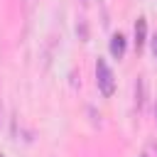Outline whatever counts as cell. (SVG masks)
<instances>
[{
    "instance_id": "cell-1",
    "label": "cell",
    "mask_w": 157,
    "mask_h": 157,
    "mask_svg": "<svg viewBox=\"0 0 157 157\" xmlns=\"http://www.w3.org/2000/svg\"><path fill=\"white\" fill-rule=\"evenodd\" d=\"M96 83H98V91H101L105 98L113 96V91H115V76H113L110 66H108L103 59L96 61Z\"/></svg>"
},
{
    "instance_id": "cell-2",
    "label": "cell",
    "mask_w": 157,
    "mask_h": 157,
    "mask_svg": "<svg viewBox=\"0 0 157 157\" xmlns=\"http://www.w3.org/2000/svg\"><path fill=\"white\" fill-rule=\"evenodd\" d=\"M145 37H147V20L145 17H137V22H135V47H137V52L142 49Z\"/></svg>"
},
{
    "instance_id": "cell-3",
    "label": "cell",
    "mask_w": 157,
    "mask_h": 157,
    "mask_svg": "<svg viewBox=\"0 0 157 157\" xmlns=\"http://www.w3.org/2000/svg\"><path fill=\"white\" fill-rule=\"evenodd\" d=\"M110 54H113L115 59H123V54H125V37H123L120 32L110 37Z\"/></svg>"
},
{
    "instance_id": "cell-4",
    "label": "cell",
    "mask_w": 157,
    "mask_h": 157,
    "mask_svg": "<svg viewBox=\"0 0 157 157\" xmlns=\"http://www.w3.org/2000/svg\"><path fill=\"white\" fill-rule=\"evenodd\" d=\"M152 54H155V59H157V34H155V39H152Z\"/></svg>"
},
{
    "instance_id": "cell-5",
    "label": "cell",
    "mask_w": 157,
    "mask_h": 157,
    "mask_svg": "<svg viewBox=\"0 0 157 157\" xmlns=\"http://www.w3.org/2000/svg\"><path fill=\"white\" fill-rule=\"evenodd\" d=\"M140 157H147V155H140Z\"/></svg>"
},
{
    "instance_id": "cell-6",
    "label": "cell",
    "mask_w": 157,
    "mask_h": 157,
    "mask_svg": "<svg viewBox=\"0 0 157 157\" xmlns=\"http://www.w3.org/2000/svg\"><path fill=\"white\" fill-rule=\"evenodd\" d=\"M155 115H157V110H155Z\"/></svg>"
},
{
    "instance_id": "cell-7",
    "label": "cell",
    "mask_w": 157,
    "mask_h": 157,
    "mask_svg": "<svg viewBox=\"0 0 157 157\" xmlns=\"http://www.w3.org/2000/svg\"><path fill=\"white\" fill-rule=\"evenodd\" d=\"M0 157H2V155H0Z\"/></svg>"
}]
</instances>
